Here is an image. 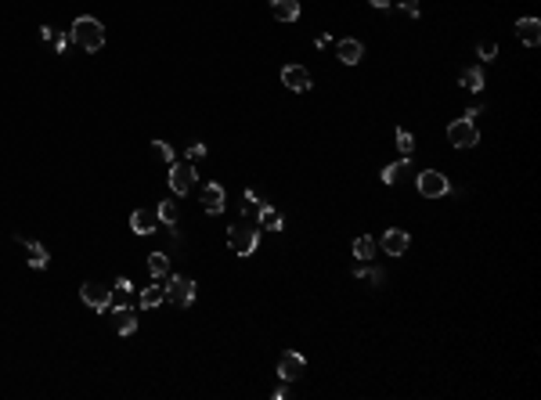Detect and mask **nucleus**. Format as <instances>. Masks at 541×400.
<instances>
[{"label":"nucleus","mask_w":541,"mask_h":400,"mask_svg":"<svg viewBox=\"0 0 541 400\" xmlns=\"http://www.w3.org/2000/svg\"><path fill=\"white\" fill-rule=\"evenodd\" d=\"M69 40H73L79 51L94 54V51L105 47V26H101L98 18H91V15H79L76 22H73V29H69Z\"/></svg>","instance_id":"obj_1"},{"label":"nucleus","mask_w":541,"mask_h":400,"mask_svg":"<svg viewBox=\"0 0 541 400\" xmlns=\"http://www.w3.org/2000/svg\"><path fill=\"white\" fill-rule=\"evenodd\" d=\"M257 245H260V224L242 220V224L227 227V249H231L235 256H253Z\"/></svg>","instance_id":"obj_2"},{"label":"nucleus","mask_w":541,"mask_h":400,"mask_svg":"<svg viewBox=\"0 0 541 400\" xmlns=\"http://www.w3.org/2000/svg\"><path fill=\"white\" fill-rule=\"evenodd\" d=\"M448 141L455 144V148H473L476 141H480V130H476V123L473 119H455V123H448Z\"/></svg>","instance_id":"obj_3"},{"label":"nucleus","mask_w":541,"mask_h":400,"mask_svg":"<svg viewBox=\"0 0 541 400\" xmlns=\"http://www.w3.org/2000/svg\"><path fill=\"white\" fill-rule=\"evenodd\" d=\"M166 300H170L174 307H192V300H195V282L184 278V275H174L170 282H166Z\"/></svg>","instance_id":"obj_4"},{"label":"nucleus","mask_w":541,"mask_h":400,"mask_svg":"<svg viewBox=\"0 0 541 400\" xmlns=\"http://www.w3.org/2000/svg\"><path fill=\"white\" fill-rule=\"evenodd\" d=\"M79 300L87 303L91 310H98V314H105V310H112V289H105V285H98V282H87L79 289Z\"/></svg>","instance_id":"obj_5"},{"label":"nucleus","mask_w":541,"mask_h":400,"mask_svg":"<svg viewBox=\"0 0 541 400\" xmlns=\"http://www.w3.org/2000/svg\"><path fill=\"white\" fill-rule=\"evenodd\" d=\"M195 187V166L192 162H174L170 166V192L174 195H188Z\"/></svg>","instance_id":"obj_6"},{"label":"nucleus","mask_w":541,"mask_h":400,"mask_svg":"<svg viewBox=\"0 0 541 400\" xmlns=\"http://www.w3.org/2000/svg\"><path fill=\"white\" fill-rule=\"evenodd\" d=\"M419 192L426 199H444L451 192V184H448V177L441 170H426V174H419Z\"/></svg>","instance_id":"obj_7"},{"label":"nucleus","mask_w":541,"mask_h":400,"mask_svg":"<svg viewBox=\"0 0 541 400\" xmlns=\"http://www.w3.org/2000/svg\"><path fill=\"white\" fill-rule=\"evenodd\" d=\"M282 83H285L289 91H296V94H303V91L314 87V79H310V69H307V66H285V69H282Z\"/></svg>","instance_id":"obj_8"},{"label":"nucleus","mask_w":541,"mask_h":400,"mask_svg":"<svg viewBox=\"0 0 541 400\" xmlns=\"http://www.w3.org/2000/svg\"><path fill=\"white\" fill-rule=\"evenodd\" d=\"M303 371H307L303 353H296V350L282 353V361H278V378H282V383H293V378H300Z\"/></svg>","instance_id":"obj_9"},{"label":"nucleus","mask_w":541,"mask_h":400,"mask_svg":"<svg viewBox=\"0 0 541 400\" xmlns=\"http://www.w3.org/2000/svg\"><path fill=\"white\" fill-rule=\"evenodd\" d=\"M383 252L386 256H404L408 252V245H411V238H408V231H401V227H390L386 235H383Z\"/></svg>","instance_id":"obj_10"},{"label":"nucleus","mask_w":541,"mask_h":400,"mask_svg":"<svg viewBox=\"0 0 541 400\" xmlns=\"http://www.w3.org/2000/svg\"><path fill=\"white\" fill-rule=\"evenodd\" d=\"M15 238H18V242H22V245H26V263H29L33 270H44V267L51 263V252H47L44 245H40V242H29L26 235H15Z\"/></svg>","instance_id":"obj_11"},{"label":"nucleus","mask_w":541,"mask_h":400,"mask_svg":"<svg viewBox=\"0 0 541 400\" xmlns=\"http://www.w3.org/2000/svg\"><path fill=\"white\" fill-rule=\"evenodd\" d=\"M224 206H227V195H224V187L220 184H206L202 187V209L206 213H224Z\"/></svg>","instance_id":"obj_12"},{"label":"nucleus","mask_w":541,"mask_h":400,"mask_svg":"<svg viewBox=\"0 0 541 400\" xmlns=\"http://www.w3.org/2000/svg\"><path fill=\"white\" fill-rule=\"evenodd\" d=\"M336 54H340V61H343V66H358V61H361V54H365V44H361V40H340V44H336Z\"/></svg>","instance_id":"obj_13"},{"label":"nucleus","mask_w":541,"mask_h":400,"mask_svg":"<svg viewBox=\"0 0 541 400\" xmlns=\"http://www.w3.org/2000/svg\"><path fill=\"white\" fill-rule=\"evenodd\" d=\"M516 36L524 40L527 47H538L541 44V22H538V18H519V22H516Z\"/></svg>","instance_id":"obj_14"},{"label":"nucleus","mask_w":541,"mask_h":400,"mask_svg":"<svg viewBox=\"0 0 541 400\" xmlns=\"http://www.w3.org/2000/svg\"><path fill=\"white\" fill-rule=\"evenodd\" d=\"M270 15L278 22H296L300 18V0H270Z\"/></svg>","instance_id":"obj_15"},{"label":"nucleus","mask_w":541,"mask_h":400,"mask_svg":"<svg viewBox=\"0 0 541 400\" xmlns=\"http://www.w3.org/2000/svg\"><path fill=\"white\" fill-rule=\"evenodd\" d=\"M155 213H148V209H137V213H130V227H134V235H152L155 231Z\"/></svg>","instance_id":"obj_16"},{"label":"nucleus","mask_w":541,"mask_h":400,"mask_svg":"<svg viewBox=\"0 0 541 400\" xmlns=\"http://www.w3.org/2000/svg\"><path fill=\"white\" fill-rule=\"evenodd\" d=\"M159 303H166V285H162V282H152L148 289H141V307H144V310H152V307H159Z\"/></svg>","instance_id":"obj_17"},{"label":"nucleus","mask_w":541,"mask_h":400,"mask_svg":"<svg viewBox=\"0 0 541 400\" xmlns=\"http://www.w3.org/2000/svg\"><path fill=\"white\" fill-rule=\"evenodd\" d=\"M112 318H116V332H119V335H130V332L137 328V314H134L130 307H116Z\"/></svg>","instance_id":"obj_18"},{"label":"nucleus","mask_w":541,"mask_h":400,"mask_svg":"<svg viewBox=\"0 0 541 400\" xmlns=\"http://www.w3.org/2000/svg\"><path fill=\"white\" fill-rule=\"evenodd\" d=\"M257 220H260V231H282V213H278L275 206H267V202L260 206V217Z\"/></svg>","instance_id":"obj_19"},{"label":"nucleus","mask_w":541,"mask_h":400,"mask_svg":"<svg viewBox=\"0 0 541 400\" xmlns=\"http://www.w3.org/2000/svg\"><path fill=\"white\" fill-rule=\"evenodd\" d=\"M408 170H411V159H408V155H404V159H397V162H390L386 170H383V184H397Z\"/></svg>","instance_id":"obj_20"},{"label":"nucleus","mask_w":541,"mask_h":400,"mask_svg":"<svg viewBox=\"0 0 541 400\" xmlns=\"http://www.w3.org/2000/svg\"><path fill=\"white\" fill-rule=\"evenodd\" d=\"M40 36H44V40H47V44H51V47H54L58 54H61V51H66V47L73 44V40H69V36H61V33H54L51 26H40Z\"/></svg>","instance_id":"obj_21"},{"label":"nucleus","mask_w":541,"mask_h":400,"mask_svg":"<svg viewBox=\"0 0 541 400\" xmlns=\"http://www.w3.org/2000/svg\"><path fill=\"white\" fill-rule=\"evenodd\" d=\"M148 270H152L155 278H166V275H170V256H166V252H152V256H148Z\"/></svg>","instance_id":"obj_22"},{"label":"nucleus","mask_w":541,"mask_h":400,"mask_svg":"<svg viewBox=\"0 0 541 400\" xmlns=\"http://www.w3.org/2000/svg\"><path fill=\"white\" fill-rule=\"evenodd\" d=\"M130 296H134V285L127 278H119L116 282V292H112V303L116 307H130Z\"/></svg>","instance_id":"obj_23"},{"label":"nucleus","mask_w":541,"mask_h":400,"mask_svg":"<svg viewBox=\"0 0 541 400\" xmlns=\"http://www.w3.org/2000/svg\"><path fill=\"white\" fill-rule=\"evenodd\" d=\"M462 87H466L469 94H480V91H484V72H480V69H466V72H462Z\"/></svg>","instance_id":"obj_24"},{"label":"nucleus","mask_w":541,"mask_h":400,"mask_svg":"<svg viewBox=\"0 0 541 400\" xmlns=\"http://www.w3.org/2000/svg\"><path fill=\"white\" fill-rule=\"evenodd\" d=\"M353 256H358V260H376V238H358V242H353Z\"/></svg>","instance_id":"obj_25"},{"label":"nucleus","mask_w":541,"mask_h":400,"mask_svg":"<svg viewBox=\"0 0 541 400\" xmlns=\"http://www.w3.org/2000/svg\"><path fill=\"white\" fill-rule=\"evenodd\" d=\"M155 217H159L162 224H177V202H174V199H166V202H159V209H155Z\"/></svg>","instance_id":"obj_26"},{"label":"nucleus","mask_w":541,"mask_h":400,"mask_svg":"<svg viewBox=\"0 0 541 400\" xmlns=\"http://www.w3.org/2000/svg\"><path fill=\"white\" fill-rule=\"evenodd\" d=\"M397 148H401V155H408L411 159V152H415V137H411V130H397Z\"/></svg>","instance_id":"obj_27"},{"label":"nucleus","mask_w":541,"mask_h":400,"mask_svg":"<svg viewBox=\"0 0 541 400\" xmlns=\"http://www.w3.org/2000/svg\"><path fill=\"white\" fill-rule=\"evenodd\" d=\"M152 148H155V155H159V159H162L166 166H174V162H177V159H174V144H166V141H155Z\"/></svg>","instance_id":"obj_28"},{"label":"nucleus","mask_w":541,"mask_h":400,"mask_svg":"<svg viewBox=\"0 0 541 400\" xmlns=\"http://www.w3.org/2000/svg\"><path fill=\"white\" fill-rule=\"evenodd\" d=\"M476 54H480V61H494V54H498V44H494V40H484V44L476 47Z\"/></svg>","instance_id":"obj_29"},{"label":"nucleus","mask_w":541,"mask_h":400,"mask_svg":"<svg viewBox=\"0 0 541 400\" xmlns=\"http://www.w3.org/2000/svg\"><path fill=\"white\" fill-rule=\"evenodd\" d=\"M199 159H206V144L202 141H192L188 144V162H199Z\"/></svg>","instance_id":"obj_30"},{"label":"nucleus","mask_w":541,"mask_h":400,"mask_svg":"<svg viewBox=\"0 0 541 400\" xmlns=\"http://www.w3.org/2000/svg\"><path fill=\"white\" fill-rule=\"evenodd\" d=\"M401 8H404L411 18H419V0H401Z\"/></svg>","instance_id":"obj_31"},{"label":"nucleus","mask_w":541,"mask_h":400,"mask_svg":"<svg viewBox=\"0 0 541 400\" xmlns=\"http://www.w3.org/2000/svg\"><path fill=\"white\" fill-rule=\"evenodd\" d=\"M328 44H332V36H328V33H321V36L314 40V47H328Z\"/></svg>","instance_id":"obj_32"},{"label":"nucleus","mask_w":541,"mask_h":400,"mask_svg":"<svg viewBox=\"0 0 541 400\" xmlns=\"http://www.w3.org/2000/svg\"><path fill=\"white\" fill-rule=\"evenodd\" d=\"M368 4H372V8H390L393 0H368Z\"/></svg>","instance_id":"obj_33"}]
</instances>
